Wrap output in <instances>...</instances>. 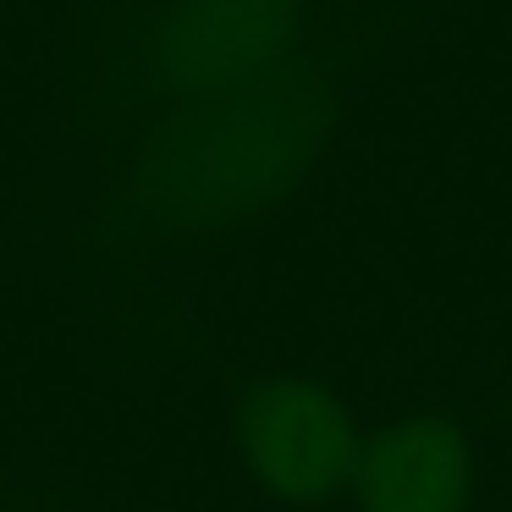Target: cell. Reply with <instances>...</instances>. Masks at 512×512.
I'll use <instances>...</instances> for the list:
<instances>
[{"label":"cell","mask_w":512,"mask_h":512,"mask_svg":"<svg viewBox=\"0 0 512 512\" xmlns=\"http://www.w3.org/2000/svg\"><path fill=\"white\" fill-rule=\"evenodd\" d=\"M243 457L276 496L287 501H331L353 490L358 441L353 419L336 397L309 380H248L243 391Z\"/></svg>","instance_id":"cell-3"},{"label":"cell","mask_w":512,"mask_h":512,"mask_svg":"<svg viewBox=\"0 0 512 512\" xmlns=\"http://www.w3.org/2000/svg\"><path fill=\"white\" fill-rule=\"evenodd\" d=\"M314 133L309 89L281 78L149 116L116 155L100 232L111 243H171L248 221L292 188Z\"/></svg>","instance_id":"cell-1"},{"label":"cell","mask_w":512,"mask_h":512,"mask_svg":"<svg viewBox=\"0 0 512 512\" xmlns=\"http://www.w3.org/2000/svg\"><path fill=\"white\" fill-rule=\"evenodd\" d=\"M309 34V0H144L105 56V111H182L281 78Z\"/></svg>","instance_id":"cell-2"},{"label":"cell","mask_w":512,"mask_h":512,"mask_svg":"<svg viewBox=\"0 0 512 512\" xmlns=\"http://www.w3.org/2000/svg\"><path fill=\"white\" fill-rule=\"evenodd\" d=\"M479 446L441 413H408L364 441L353 468L358 512H468Z\"/></svg>","instance_id":"cell-4"}]
</instances>
